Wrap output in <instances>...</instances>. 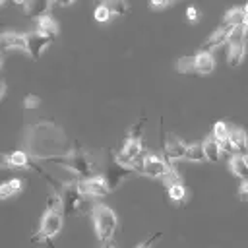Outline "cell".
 <instances>
[{
    "instance_id": "6da1fadb",
    "label": "cell",
    "mask_w": 248,
    "mask_h": 248,
    "mask_svg": "<svg viewBox=\"0 0 248 248\" xmlns=\"http://www.w3.org/2000/svg\"><path fill=\"white\" fill-rule=\"evenodd\" d=\"M29 151L33 159H48L66 155L72 147L66 141L64 132L52 122H39L29 136Z\"/></svg>"
},
{
    "instance_id": "7a4b0ae2",
    "label": "cell",
    "mask_w": 248,
    "mask_h": 248,
    "mask_svg": "<svg viewBox=\"0 0 248 248\" xmlns=\"http://www.w3.org/2000/svg\"><path fill=\"white\" fill-rule=\"evenodd\" d=\"M64 227V207H62V200L58 190H50L48 198H46V209L41 217V225L39 231L33 234L31 242L35 244H48L52 246V238L62 231Z\"/></svg>"
},
{
    "instance_id": "3957f363",
    "label": "cell",
    "mask_w": 248,
    "mask_h": 248,
    "mask_svg": "<svg viewBox=\"0 0 248 248\" xmlns=\"http://www.w3.org/2000/svg\"><path fill=\"white\" fill-rule=\"evenodd\" d=\"M46 163H54V165H60L68 170H72L74 174H78V180H83V178H89V176H95L97 172V165L95 161L89 157V153H85L83 149H72L70 153L66 155H58V157H48Z\"/></svg>"
},
{
    "instance_id": "277c9868",
    "label": "cell",
    "mask_w": 248,
    "mask_h": 248,
    "mask_svg": "<svg viewBox=\"0 0 248 248\" xmlns=\"http://www.w3.org/2000/svg\"><path fill=\"white\" fill-rule=\"evenodd\" d=\"M91 217H93V229L97 232V238L103 244H110V238H112V234H114V231L118 227L116 213L108 205L97 202V203H93Z\"/></svg>"
},
{
    "instance_id": "5b68a950",
    "label": "cell",
    "mask_w": 248,
    "mask_h": 248,
    "mask_svg": "<svg viewBox=\"0 0 248 248\" xmlns=\"http://www.w3.org/2000/svg\"><path fill=\"white\" fill-rule=\"evenodd\" d=\"M215 68L213 52L200 50L192 56H182L176 62V70L180 74H211Z\"/></svg>"
},
{
    "instance_id": "8992f818",
    "label": "cell",
    "mask_w": 248,
    "mask_h": 248,
    "mask_svg": "<svg viewBox=\"0 0 248 248\" xmlns=\"http://www.w3.org/2000/svg\"><path fill=\"white\" fill-rule=\"evenodd\" d=\"M0 167H8V169H27V170H35L37 174H41L43 178H46V180H50L56 188H58V184L35 163V159L31 157V153H27V151H21V149H17V151H8V153H0Z\"/></svg>"
},
{
    "instance_id": "52a82bcc",
    "label": "cell",
    "mask_w": 248,
    "mask_h": 248,
    "mask_svg": "<svg viewBox=\"0 0 248 248\" xmlns=\"http://www.w3.org/2000/svg\"><path fill=\"white\" fill-rule=\"evenodd\" d=\"M58 194H60V200H62V207H64V215H72L76 211L81 209L85 198L79 194L78 190V184L76 182H68L64 186H58L56 188Z\"/></svg>"
},
{
    "instance_id": "ba28073f",
    "label": "cell",
    "mask_w": 248,
    "mask_h": 248,
    "mask_svg": "<svg viewBox=\"0 0 248 248\" xmlns=\"http://www.w3.org/2000/svg\"><path fill=\"white\" fill-rule=\"evenodd\" d=\"M172 163H169L163 155L159 153H147L143 155L141 159V172L145 176H151V178H165V174L170 170Z\"/></svg>"
},
{
    "instance_id": "9c48e42d",
    "label": "cell",
    "mask_w": 248,
    "mask_h": 248,
    "mask_svg": "<svg viewBox=\"0 0 248 248\" xmlns=\"http://www.w3.org/2000/svg\"><path fill=\"white\" fill-rule=\"evenodd\" d=\"M244 37H246V29L244 27H234V31L231 33L229 37V54H227V60H229V66L236 68L244 54H246V45H244Z\"/></svg>"
},
{
    "instance_id": "30bf717a",
    "label": "cell",
    "mask_w": 248,
    "mask_h": 248,
    "mask_svg": "<svg viewBox=\"0 0 248 248\" xmlns=\"http://www.w3.org/2000/svg\"><path fill=\"white\" fill-rule=\"evenodd\" d=\"M76 184H78V190H79V194L83 198L85 196H89V198H105L110 192V188H108V184H107L103 174H95V176H89V178H83V180H76Z\"/></svg>"
},
{
    "instance_id": "8fae6325",
    "label": "cell",
    "mask_w": 248,
    "mask_h": 248,
    "mask_svg": "<svg viewBox=\"0 0 248 248\" xmlns=\"http://www.w3.org/2000/svg\"><path fill=\"white\" fill-rule=\"evenodd\" d=\"M163 151H165V159L169 161V163H174V161H178V159H184V155H186V143L180 140V138H176L174 134H163Z\"/></svg>"
},
{
    "instance_id": "7c38bea8",
    "label": "cell",
    "mask_w": 248,
    "mask_h": 248,
    "mask_svg": "<svg viewBox=\"0 0 248 248\" xmlns=\"http://www.w3.org/2000/svg\"><path fill=\"white\" fill-rule=\"evenodd\" d=\"M50 43H52V39H48L37 31H31V33H27V54L33 60H39L43 56V52L50 46Z\"/></svg>"
},
{
    "instance_id": "4fadbf2b",
    "label": "cell",
    "mask_w": 248,
    "mask_h": 248,
    "mask_svg": "<svg viewBox=\"0 0 248 248\" xmlns=\"http://www.w3.org/2000/svg\"><path fill=\"white\" fill-rule=\"evenodd\" d=\"M0 45L4 50H21L27 52V33L6 31L0 35Z\"/></svg>"
},
{
    "instance_id": "5bb4252c",
    "label": "cell",
    "mask_w": 248,
    "mask_h": 248,
    "mask_svg": "<svg viewBox=\"0 0 248 248\" xmlns=\"http://www.w3.org/2000/svg\"><path fill=\"white\" fill-rule=\"evenodd\" d=\"M234 31V27H229V25H219L207 39H205V43L202 45V48L200 50H205V52H211L213 48H217V46H221V45H225L227 41H229V37H231V33Z\"/></svg>"
},
{
    "instance_id": "9a60e30c",
    "label": "cell",
    "mask_w": 248,
    "mask_h": 248,
    "mask_svg": "<svg viewBox=\"0 0 248 248\" xmlns=\"http://www.w3.org/2000/svg\"><path fill=\"white\" fill-rule=\"evenodd\" d=\"M132 172H134L132 169H126V167L118 165L116 161H112V165L108 167V170H107L103 176H105V180H107V184H108V188H110V192H112V190H114L122 180H126Z\"/></svg>"
},
{
    "instance_id": "2e32d148",
    "label": "cell",
    "mask_w": 248,
    "mask_h": 248,
    "mask_svg": "<svg viewBox=\"0 0 248 248\" xmlns=\"http://www.w3.org/2000/svg\"><path fill=\"white\" fill-rule=\"evenodd\" d=\"M35 31L37 33H41V35H45V37H48V39H56V35H58V21L52 17V14L48 12V14H43V16H39L37 19H35Z\"/></svg>"
},
{
    "instance_id": "e0dca14e",
    "label": "cell",
    "mask_w": 248,
    "mask_h": 248,
    "mask_svg": "<svg viewBox=\"0 0 248 248\" xmlns=\"http://www.w3.org/2000/svg\"><path fill=\"white\" fill-rule=\"evenodd\" d=\"M229 141L234 147L236 155H246L248 153V134H246L244 128H238V126L231 128L229 130Z\"/></svg>"
},
{
    "instance_id": "ac0fdd59",
    "label": "cell",
    "mask_w": 248,
    "mask_h": 248,
    "mask_svg": "<svg viewBox=\"0 0 248 248\" xmlns=\"http://www.w3.org/2000/svg\"><path fill=\"white\" fill-rule=\"evenodd\" d=\"M23 184L25 182L21 178H8V180L0 182V200H8V198L17 196L23 190Z\"/></svg>"
},
{
    "instance_id": "d6986e66",
    "label": "cell",
    "mask_w": 248,
    "mask_h": 248,
    "mask_svg": "<svg viewBox=\"0 0 248 248\" xmlns=\"http://www.w3.org/2000/svg\"><path fill=\"white\" fill-rule=\"evenodd\" d=\"M221 25H229V27H244L246 25V14L244 8H232L225 14ZM246 29V27H244Z\"/></svg>"
},
{
    "instance_id": "ffe728a7",
    "label": "cell",
    "mask_w": 248,
    "mask_h": 248,
    "mask_svg": "<svg viewBox=\"0 0 248 248\" xmlns=\"http://www.w3.org/2000/svg\"><path fill=\"white\" fill-rule=\"evenodd\" d=\"M202 147H203V155H205V161L217 163V161L221 159V155H223V151H221V147H219V143L215 141V138H213V136L205 138V141L202 143Z\"/></svg>"
},
{
    "instance_id": "44dd1931",
    "label": "cell",
    "mask_w": 248,
    "mask_h": 248,
    "mask_svg": "<svg viewBox=\"0 0 248 248\" xmlns=\"http://www.w3.org/2000/svg\"><path fill=\"white\" fill-rule=\"evenodd\" d=\"M229 167L234 176H238L240 180H248V165L244 161V155H232L229 159Z\"/></svg>"
},
{
    "instance_id": "7402d4cb",
    "label": "cell",
    "mask_w": 248,
    "mask_h": 248,
    "mask_svg": "<svg viewBox=\"0 0 248 248\" xmlns=\"http://www.w3.org/2000/svg\"><path fill=\"white\" fill-rule=\"evenodd\" d=\"M19 8H23L27 14H31V16H35V19L39 17V16H43V14H48V8L52 6L50 2H16Z\"/></svg>"
},
{
    "instance_id": "603a6c76",
    "label": "cell",
    "mask_w": 248,
    "mask_h": 248,
    "mask_svg": "<svg viewBox=\"0 0 248 248\" xmlns=\"http://www.w3.org/2000/svg\"><path fill=\"white\" fill-rule=\"evenodd\" d=\"M184 159L190 161V163H203V161H205V155H203L202 143H190V145L186 147Z\"/></svg>"
},
{
    "instance_id": "cb8c5ba5",
    "label": "cell",
    "mask_w": 248,
    "mask_h": 248,
    "mask_svg": "<svg viewBox=\"0 0 248 248\" xmlns=\"http://www.w3.org/2000/svg\"><path fill=\"white\" fill-rule=\"evenodd\" d=\"M229 130H231V126H229L227 122H223V120L215 122V124H213V138H215V141H217V143L227 141V140H229Z\"/></svg>"
},
{
    "instance_id": "d4e9b609",
    "label": "cell",
    "mask_w": 248,
    "mask_h": 248,
    "mask_svg": "<svg viewBox=\"0 0 248 248\" xmlns=\"http://www.w3.org/2000/svg\"><path fill=\"white\" fill-rule=\"evenodd\" d=\"M167 192H169V198L172 202H176V203L184 202V198H186V188L182 186V182H176V184L167 186Z\"/></svg>"
},
{
    "instance_id": "484cf974",
    "label": "cell",
    "mask_w": 248,
    "mask_h": 248,
    "mask_svg": "<svg viewBox=\"0 0 248 248\" xmlns=\"http://www.w3.org/2000/svg\"><path fill=\"white\" fill-rule=\"evenodd\" d=\"M105 4H107V8H108L112 17L114 16H124V14L130 12V6L126 2H122V0H112V2H105Z\"/></svg>"
},
{
    "instance_id": "4316f807",
    "label": "cell",
    "mask_w": 248,
    "mask_h": 248,
    "mask_svg": "<svg viewBox=\"0 0 248 248\" xmlns=\"http://www.w3.org/2000/svg\"><path fill=\"white\" fill-rule=\"evenodd\" d=\"M93 16H95V19H97V21H101V23H103V21H108V19L112 17L105 2H103V4H99V6L95 8V14H93Z\"/></svg>"
},
{
    "instance_id": "83f0119b",
    "label": "cell",
    "mask_w": 248,
    "mask_h": 248,
    "mask_svg": "<svg viewBox=\"0 0 248 248\" xmlns=\"http://www.w3.org/2000/svg\"><path fill=\"white\" fill-rule=\"evenodd\" d=\"M23 105H25V108H37V107L41 105V99H39L37 95H27V97L23 99Z\"/></svg>"
},
{
    "instance_id": "f1b7e54d",
    "label": "cell",
    "mask_w": 248,
    "mask_h": 248,
    "mask_svg": "<svg viewBox=\"0 0 248 248\" xmlns=\"http://www.w3.org/2000/svg\"><path fill=\"white\" fill-rule=\"evenodd\" d=\"M157 238H161V232H155V234H151L149 238H145V240H143L141 244H138L136 248H151V246L155 244V240H157Z\"/></svg>"
},
{
    "instance_id": "f546056e",
    "label": "cell",
    "mask_w": 248,
    "mask_h": 248,
    "mask_svg": "<svg viewBox=\"0 0 248 248\" xmlns=\"http://www.w3.org/2000/svg\"><path fill=\"white\" fill-rule=\"evenodd\" d=\"M238 196H240V200L248 202V180H242V182H240V188H238Z\"/></svg>"
},
{
    "instance_id": "4dcf8cb0",
    "label": "cell",
    "mask_w": 248,
    "mask_h": 248,
    "mask_svg": "<svg viewBox=\"0 0 248 248\" xmlns=\"http://www.w3.org/2000/svg\"><path fill=\"white\" fill-rule=\"evenodd\" d=\"M169 6H172V2H157V0H153V2H149V8L151 10H165V8H169Z\"/></svg>"
},
{
    "instance_id": "1f68e13d",
    "label": "cell",
    "mask_w": 248,
    "mask_h": 248,
    "mask_svg": "<svg viewBox=\"0 0 248 248\" xmlns=\"http://www.w3.org/2000/svg\"><path fill=\"white\" fill-rule=\"evenodd\" d=\"M198 16H200V14H198V10H196L194 6H190V8L186 10V19H188V21H196Z\"/></svg>"
},
{
    "instance_id": "d6a6232c",
    "label": "cell",
    "mask_w": 248,
    "mask_h": 248,
    "mask_svg": "<svg viewBox=\"0 0 248 248\" xmlns=\"http://www.w3.org/2000/svg\"><path fill=\"white\" fill-rule=\"evenodd\" d=\"M4 95H6V81L0 79V101L4 99Z\"/></svg>"
},
{
    "instance_id": "836d02e7",
    "label": "cell",
    "mask_w": 248,
    "mask_h": 248,
    "mask_svg": "<svg viewBox=\"0 0 248 248\" xmlns=\"http://www.w3.org/2000/svg\"><path fill=\"white\" fill-rule=\"evenodd\" d=\"M244 161H246V165H248V153H246V155H244Z\"/></svg>"
},
{
    "instance_id": "e575fe53",
    "label": "cell",
    "mask_w": 248,
    "mask_h": 248,
    "mask_svg": "<svg viewBox=\"0 0 248 248\" xmlns=\"http://www.w3.org/2000/svg\"><path fill=\"white\" fill-rule=\"evenodd\" d=\"M0 68H2V56H0Z\"/></svg>"
},
{
    "instance_id": "d590c367",
    "label": "cell",
    "mask_w": 248,
    "mask_h": 248,
    "mask_svg": "<svg viewBox=\"0 0 248 248\" xmlns=\"http://www.w3.org/2000/svg\"><path fill=\"white\" fill-rule=\"evenodd\" d=\"M2 6H4V2H2V0H0V8H2Z\"/></svg>"
}]
</instances>
